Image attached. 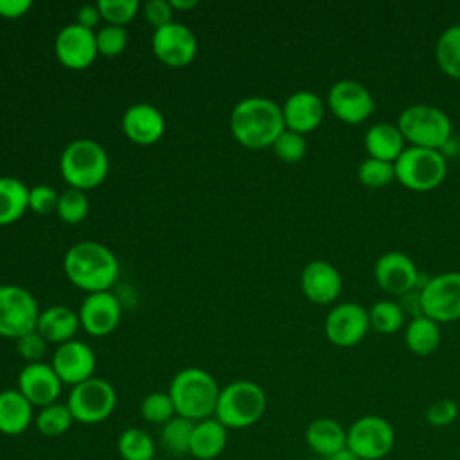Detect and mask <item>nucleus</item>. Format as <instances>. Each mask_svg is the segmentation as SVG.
Listing matches in <instances>:
<instances>
[{"label":"nucleus","instance_id":"nucleus-46","mask_svg":"<svg viewBox=\"0 0 460 460\" xmlns=\"http://www.w3.org/2000/svg\"><path fill=\"white\" fill-rule=\"evenodd\" d=\"M31 0H0V16L20 18L31 9Z\"/></svg>","mask_w":460,"mask_h":460},{"label":"nucleus","instance_id":"nucleus-7","mask_svg":"<svg viewBox=\"0 0 460 460\" xmlns=\"http://www.w3.org/2000/svg\"><path fill=\"white\" fill-rule=\"evenodd\" d=\"M395 180L413 192H428L437 189L447 172L446 158L437 149L406 146L394 162Z\"/></svg>","mask_w":460,"mask_h":460},{"label":"nucleus","instance_id":"nucleus-29","mask_svg":"<svg viewBox=\"0 0 460 460\" xmlns=\"http://www.w3.org/2000/svg\"><path fill=\"white\" fill-rule=\"evenodd\" d=\"M440 329L438 323L433 322L428 316H417L411 318L404 331V341L406 347L415 356H429L433 354L440 345Z\"/></svg>","mask_w":460,"mask_h":460},{"label":"nucleus","instance_id":"nucleus-27","mask_svg":"<svg viewBox=\"0 0 460 460\" xmlns=\"http://www.w3.org/2000/svg\"><path fill=\"white\" fill-rule=\"evenodd\" d=\"M79 314L65 305H52L40 313L36 331L47 340L54 343L70 341L79 327Z\"/></svg>","mask_w":460,"mask_h":460},{"label":"nucleus","instance_id":"nucleus-39","mask_svg":"<svg viewBox=\"0 0 460 460\" xmlns=\"http://www.w3.org/2000/svg\"><path fill=\"white\" fill-rule=\"evenodd\" d=\"M101 18L108 22V25H124L128 23L138 9L137 0H99L97 2Z\"/></svg>","mask_w":460,"mask_h":460},{"label":"nucleus","instance_id":"nucleus-18","mask_svg":"<svg viewBox=\"0 0 460 460\" xmlns=\"http://www.w3.org/2000/svg\"><path fill=\"white\" fill-rule=\"evenodd\" d=\"M61 386L63 383L54 372L52 365L41 361L27 363L18 374V390L32 406L38 408L58 402Z\"/></svg>","mask_w":460,"mask_h":460},{"label":"nucleus","instance_id":"nucleus-33","mask_svg":"<svg viewBox=\"0 0 460 460\" xmlns=\"http://www.w3.org/2000/svg\"><path fill=\"white\" fill-rule=\"evenodd\" d=\"M74 422V415L66 404L54 402L45 408H40L36 415V428L43 437L54 438L70 429Z\"/></svg>","mask_w":460,"mask_h":460},{"label":"nucleus","instance_id":"nucleus-20","mask_svg":"<svg viewBox=\"0 0 460 460\" xmlns=\"http://www.w3.org/2000/svg\"><path fill=\"white\" fill-rule=\"evenodd\" d=\"M302 293L305 298L318 305L332 304L341 293V275L327 261H311L302 270L300 277Z\"/></svg>","mask_w":460,"mask_h":460},{"label":"nucleus","instance_id":"nucleus-41","mask_svg":"<svg viewBox=\"0 0 460 460\" xmlns=\"http://www.w3.org/2000/svg\"><path fill=\"white\" fill-rule=\"evenodd\" d=\"M424 417H426V422L431 424L433 428H446L456 420L458 404L449 397L438 399L426 408Z\"/></svg>","mask_w":460,"mask_h":460},{"label":"nucleus","instance_id":"nucleus-10","mask_svg":"<svg viewBox=\"0 0 460 460\" xmlns=\"http://www.w3.org/2000/svg\"><path fill=\"white\" fill-rule=\"evenodd\" d=\"M40 318L38 302L20 286H0V336L22 338L36 331Z\"/></svg>","mask_w":460,"mask_h":460},{"label":"nucleus","instance_id":"nucleus-25","mask_svg":"<svg viewBox=\"0 0 460 460\" xmlns=\"http://www.w3.org/2000/svg\"><path fill=\"white\" fill-rule=\"evenodd\" d=\"M228 442V429L214 417L194 422L189 455L196 460L217 458Z\"/></svg>","mask_w":460,"mask_h":460},{"label":"nucleus","instance_id":"nucleus-8","mask_svg":"<svg viewBox=\"0 0 460 460\" xmlns=\"http://www.w3.org/2000/svg\"><path fill=\"white\" fill-rule=\"evenodd\" d=\"M394 446V426L381 415H363L347 428V447L359 460H383Z\"/></svg>","mask_w":460,"mask_h":460},{"label":"nucleus","instance_id":"nucleus-51","mask_svg":"<svg viewBox=\"0 0 460 460\" xmlns=\"http://www.w3.org/2000/svg\"><path fill=\"white\" fill-rule=\"evenodd\" d=\"M153 460H169V458H153Z\"/></svg>","mask_w":460,"mask_h":460},{"label":"nucleus","instance_id":"nucleus-28","mask_svg":"<svg viewBox=\"0 0 460 460\" xmlns=\"http://www.w3.org/2000/svg\"><path fill=\"white\" fill-rule=\"evenodd\" d=\"M27 185L16 178H0V225H11L18 221L29 208Z\"/></svg>","mask_w":460,"mask_h":460},{"label":"nucleus","instance_id":"nucleus-4","mask_svg":"<svg viewBox=\"0 0 460 460\" xmlns=\"http://www.w3.org/2000/svg\"><path fill=\"white\" fill-rule=\"evenodd\" d=\"M59 169L70 187L90 190L99 187L108 176L110 160L101 144L90 138H79L63 149Z\"/></svg>","mask_w":460,"mask_h":460},{"label":"nucleus","instance_id":"nucleus-30","mask_svg":"<svg viewBox=\"0 0 460 460\" xmlns=\"http://www.w3.org/2000/svg\"><path fill=\"white\" fill-rule=\"evenodd\" d=\"M438 68L451 79H460V23L444 29L435 43Z\"/></svg>","mask_w":460,"mask_h":460},{"label":"nucleus","instance_id":"nucleus-24","mask_svg":"<svg viewBox=\"0 0 460 460\" xmlns=\"http://www.w3.org/2000/svg\"><path fill=\"white\" fill-rule=\"evenodd\" d=\"M32 404L16 390L0 392V433L7 437L22 435L32 424Z\"/></svg>","mask_w":460,"mask_h":460},{"label":"nucleus","instance_id":"nucleus-26","mask_svg":"<svg viewBox=\"0 0 460 460\" xmlns=\"http://www.w3.org/2000/svg\"><path fill=\"white\" fill-rule=\"evenodd\" d=\"M365 149L370 158L383 162H395L399 155L404 151L406 142L395 124L377 122L370 126L365 133Z\"/></svg>","mask_w":460,"mask_h":460},{"label":"nucleus","instance_id":"nucleus-35","mask_svg":"<svg viewBox=\"0 0 460 460\" xmlns=\"http://www.w3.org/2000/svg\"><path fill=\"white\" fill-rule=\"evenodd\" d=\"M140 413L144 420L164 426L176 415V410L169 392H151L142 399Z\"/></svg>","mask_w":460,"mask_h":460},{"label":"nucleus","instance_id":"nucleus-23","mask_svg":"<svg viewBox=\"0 0 460 460\" xmlns=\"http://www.w3.org/2000/svg\"><path fill=\"white\" fill-rule=\"evenodd\" d=\"M305 442L313 453L327 458L336 451L347 447V429L331 417H320L305 428Z\"/></svg>","mask_w":460,"mask_h":460},{"label":"nucleus","instance_id":"nucleus-31","mask_svg":"<svg viewBox=\"0 0 460 460\" xmlns=\"http://www.w3.org/2000/svg\"><path fill=\"white\" fill-rule=\"evenodd\" d=\"M194 422L174 415L169 422L160 428V446L171 456H185L190 451V437H192Z\"/></svg>","mask_w":460,"mask_h":460},{"label":"nucleus","instance_id":"nucleus-50","mask_svg":"<svg viewBox=\"0 0 460 460\" xmlns=\"http://www.w3.org/2000/svg\"><path fill=\"white\" fill-rule=\"evenodd\" d=\"M300 460H322V458H300Z\"/></svg>","mask_w":460,"mask_h":460},{"label":"nucleus","instance_id":"nucleus-44","mask_svg":"<svg viewBox=\"0 0 460 460\" xmlns=\"http://www.w3.org/2000/svg\"><path fill=\"white\" fill-rule=\"evenodd\" d=\"M144 16L151 25L158 29L172 22V7L165 0H149L144 5Z\"/></svg>","mask_w":460,"mask_h":460},{"label":"nucleus","instance_id":"nucleus-14","mask_svg":"<svg viewBox=\"0 0 460 460\" xmlns=\"http://www.w3.org/2000/svg\"><path fill=\"white\" fill-rule=\"evenodd\" d=\"M151 47L162 63L169 66H185L196 58L198 41L187 25L171 22L155 29Z\"/></svg>","mask_w":460,"mask_h":460},{"label":"nucleus","instance_id":"nucleus-45","mask_svg":"<svg viewBox=\"0 0 460 460\" xmlns=\"http://www.w3.org/2000/svg\"><path fill=\"white\" fill-rule=\"evenodd\" d=\"M399 307L402 309L404 316H411V318H417V316H424L422 313V302H420V291H410V293H404L402 296H399L397 300Z\"/></svg>","mask_w":460,"mask_h":460},{"label":"nucleus","instance_id":"nucleus-12","mask_svg":"<svg viewBox=\"0 0 460 460\" xmlns=\"http://www.w3.org/2000/svg\"><path fill=\"white\" fill-rule=\"evenodd\" d=\"M368 311L356 302H343L334 305L323 322L327 340L341 349L358 345L368 332Z\"/></svg>","mask_w":460,"mask_h":460},{"label":"nucleus","instance_id":"nucleus-38","mask_svg":"<svg viewBox=\"0 0 460 460\" xmlns=\"http://www.w3.org/2000/svg\"><path fill=\"white\" fill-rule=\"evenodd\" d=\"M273 151L275 155L288 164H295L300 162L305 155V138L304 135L291 131V129H284L277 140L273 142Z\"/></svg>","mask_w":460,"mask_h":460},{"label":"nucleus","instance_id":"nucleus-42","mask_svg":"<svg viewBox=\"0 0 460 460\" xmlns=\"http://www.w3.org/2000/svg\"><path fill=\"white\" fill-rule=\"evenodd\" d=\"M59 196L49 185H36L29 190V208L40 216L50 214L58 208Z\"/></svg>","mask_w":460,"mask_h":460},{"label":"nucleus","instance_id":"nucleus-48","mask_svg":"<svg viewBox=\"0 0 460 460\" xmlns=\"http://www.w3.org/2000/svg\"><path fill=\"white\" fill-rule=\"evenodd\" d=\"M323 460H359V458L349 447H343V449L336 451L334 455H331V456H327Z\"/></svg>","mask_w":460,"mask_h":460},{"label":"nucleus","instance_id":"nucleus-16","mask_svg":"<svg viewBox=\"0 0 460 460\" xmlns=\"http://www.w3.org/2000/svg\"><path fill=\"white\" fill-rule=\"evenodd\" d=\"M377 286L395 296L419 288V271L415 262L402 252H386L374 264Z\"/></svg>","mask_w":460,"mask_h":460},{"label":"nucleus","instance_id":"nucleus-3","mask_svg":"<svg viewBox=\"0 0 460 460\" xmlns=\"http://www.w3.org/2000/svg\"><path fill=\"white\" fill-rule=\"evenodd\" d=\"M219 392L221 388L212 374L198 367L180 370L169 386L176 415L192 422H199L214 415Z\"/></svg>","mask_w":460,"mask_h":460},{"label":"nucleus","instance_id":"nucleus-34","mask_svg":"<svg viewBox=\"0 0 460 460\" xmlns=\"http://www.w3.org/2000/svg\"><path fill=\"white\" fill-rule=\"evenodd\" d=\"M370 327L379 334H395L404 322V313L397 302L379 300L368 309Z\"/></svg>","mask_w":460,"mask_h":460},{"label":"nucleus","instance_id":"nucleus-11","mask_svg":"<svg viewBox=\"0 0 460 460\" xmlns=\"http://www.w3.org/2000/svg\"><path fill=\"white\" fill-rule=\"evenodd\" d=\"M424 316L437 323L460 320V271H446L428 279L420 286Z\"/></svg>","mask_w":460,"mask_h":460},{"label":"nucleus","instance_id":"nucleus-32","mask_svg":"<svg viewBox=\"0 0 460 460\" xmlns=\"http://www.w3.org/2000/svg\"><path fill=\"white\" fill-rule=\"evenodd\" d=\"M117 451L122 460H153L156 444L142 428H128L117 438Z\"/></svg>","mask_w":460,"mask_h":460},{"label":"nucleus","instance_id":"nucleus-15","mask_svg":"<svg viewBox=\"0 0 460 460\" xmlns=\"http://www.w3.org/2000/svg\"><path fill=\"white\" fill-rule=\"evenodd\" d=\"M54 50L59 63L74 70L90 66L99 54L93 31L81 27L79 23L65 25L58 32Z\"/></svg>","mask_w":460,"mask_h":460},{"label":"nucleus","instance_id":"nucleus-13","mask_svg":"<svg viewBox=\"0 0 460 460\" xmlns=\"http://www.w3.org/2000/svg\"><path fill=\"white\" fill-rule=\"evenodd\" d=\"M327 104L332 115L345 124L365 122L376 108L368 88L354 79H341L334 83L329 90Z\"/></svg>","mask_w":460,"mask_h":460},{"label":"nucleus","instance_id":"nucleus-9","mask_svg":"<svg viewBox=\"0 0 460 460\" xmlns=\"http://www.w3.org/2000/svg\"><path fill=\"white\" fill-rule=\"evenodd\" d=\"M117 404L115 388L101 377H90L72 386L66 406L70 408L74 420L81 424H99L106 420Z\"/></svg>","mask_w":460,"mask_h":460},{"label":"nucleus","instance_id":"nucleus-47","mask_svg":"<svg viewBox=\"0 0 460 460\" xmlns=\"http://www.w3.org/2000/svg\"><path fill=\"white\" fill-rule=\"evenodd\" d=\"M101 20V13H99V7L97 4H84L79 7L77 11V20L75 23H79L81 27H86V29H93V25H97V22Z\"/></svg>","mask_w":460,"mask_h":460},{"label":"nucleus","instance_id":"nucleus-49","mask_svg":"<svg viewBox=\"0 0 460 460\" xmlns=\"http://www.w3.org/2000/svg\"><path fill=\"white\" fill-rule=\"evenodd\" d=\"M172 9H180V11H185V9H192L198 5L196 0H171L169 2Z\"/></svg>","mask_w":460,"mask_h":460},{"label":"nucleus","instance_id":"nucleus-17","mask_svg":"<svg viewBox=\"0 0 460 460\" xmlns=\"http://www.w3.org/2000/svg\"><path fill=\"white\" fill-rule=\"evenodd\" d=\"M52 368L65 385H79L93 377L95 354L84 341H65L52 356Z\"/></svg>","mask_w":460,"mask_h":460},{"label":"nucleus","instance_id":"nucleus-22","mask_svg":"<svg viewBox=\"0 0 460 460\" xmlns=\"http://www.w3.org/2000/svg\"><path fill=\"white\" fill-rule=\"evenodd\" d=\"M323 102L322 99L307 90L295 92L289 95L282 106V117L286 129L296 131L300 135L311 133L323 120Z\"/></svg>","mask_w":460,"mask_h":460},{"label":"nucleus","instance_id":"nucleus-5","mask_svg":"<svg viewBox=\"0 0 460 460\" xmlns=\"http://www.w3.org/2000/svg\"><path fill=\"white\" fill-rule=\"evenodd\" d=\"M266 394L261 385L241 379L221 388L214 419L226 429H244L253 426L266 411Z\"/></svg>","mask_w":460,"mask_h":460},{"label":"nucleus","instance_id":"nucleus-19","mask_svg":"<svg viewBox=\"0 0 460 460\" xmlns=\"http://www.w3.org/2000/svg\"><path fill=\"white\" fill-rule=\"evenodd\" d=\"M79 322L92 336H106L120 322V302L110 291L90 293L79 309Z\"/></svg>","mask_w":460,"mask_h":460},{"label":"nucleus","instance_id":"nucleus-36","mask_svg":"<svg viewBox=\"0 0 460 460\" xmlns=\"http://www.w3.org/2000/svg\"><path fill=\"white\" fill-rule=\"evenodd\" d=\"M358 178L368 189H381L395 180V167L392 162H383L368 156L359 164Z\"/></svg>","mask_w":460,"mask_h":460},{"label":"nucleus","instance_id":"nucleus-40","mask_svg":"<svg viewBox=\"0 0 460 460\" xmlns=\"http://www.w3.org/2000/svg\"><path fill=\"white\" fill-rule=\"evenodd\" d=\"M97 50L108 58L120 54L128 43V32L120 25H106L97 34Z\"/></svg>","mask_w":460,"mask_h":460},{"label":"nucleus","instance_id":"nucleus-21","mask_svg":"<svg viewBox=\"0 0 460 460\" xmlns=\"http://www.w3.org/2000/svg\"><path fill=\"white\" fill-rule=\"evenodd\" d=\"M122 131L135 144L151 146L162 138L165 119L158 108L147 102H138L129 106L122 115Z\"/></svg>","mask_w":460,"mask_h":460},{"label":"nucleus","instance_id":"nucleus-2","mask_svg":"<svg viewBox=\"0 0 460 460\" xmlns=\"http://www.w3.org/2000/svg\"><path fill=\"white\" fill-rule=\"evenodd\" d=\"M63 268L68 280L88 293L108 291L119 277L115 253L97 241H81L70 246Z\"/></svg>","mask_w":460,"mask_h":460},{"label":"nucleus","instance_id":"nucleus-1","mask_svg":"<svg viewBox=\"0 0 460 460\" xmlns=\"http://www.w3.org/2000/svg\"><path fill=\"white\" fill-rule=\"evenodd\" d=\"M230 129L234 138L244 147H271L286 129L282 108L266 97L243 99L232 110Z\"/></svg>","mask_w":460,"mask_h":460},{"label":"nucleus","instance_id":"nucleus-37","mask_svg":"<svg viewBox=\"0 0 460 460\" xmlns=\"http://www.w3.org/2000/svg\"><path fill=\"white\" fill-rule=\"evenodd\" d=\"M58 216L61 221L68 223V225H75L79 221H83L88 214V198L84 194V190L79 189H66L59 199H58Z\"/></svg>","mask_w":460,"mask_h":460},{"label":"nucleus","instance_id":"nucleus-6","mask_svg":"<svg viewBox=\"0 0 460 460\" xmlns=\"http://www.w3.org/2000/svg\"><path fill=\"white\" fill-rule=\"evenodd\" d=\"M410 146L440 151L453 133L451 119L446 111L431 104H411L399 113L395 124Z\"/></svg>","mask_w":460,"mask_h":460},{"label":"nucleus","instance_id":"nucleus-43","mask_svg":"<svg viewBox=\"0 0 460 460\" xmlns=\"http://www.w3.org/2000/svg\"><path fill=\"white\" fill-rule=\"evenodd\" d=\"M16 350L29 363H36L43 358L47 350V340L38 331H32L16 340Z\"/></svg>","mask_w":460,"mask_h":460}]
</instances>
